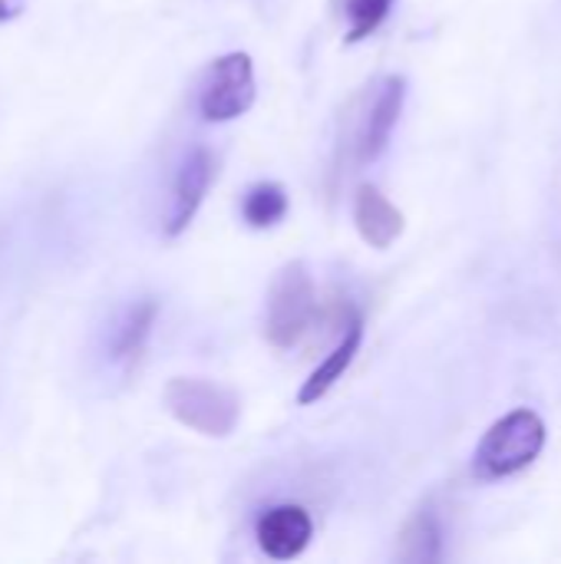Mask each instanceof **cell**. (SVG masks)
<instances>
[{"mask_svg":"<svg viewBox=\"0 0 561 564\" xmlns=\"http://www.w3.org/2000/svg\"><path fill=\"white\" fill-rule=\"evenodd\" d=\"M165 410L198 436L225 440L241 420V400L231 387L202 377H175L165 383Z\"/></svg>","mask_w":561,"mask_h":564,"instance_id":"6da1fadb","label":"cell"},{"mask_svg":"<svg viewBox=\"0 0 561 564\" xmlns=\"http://www.w3.org/2000/svg\"><path fill=\"white\" fill-rule=\"evenodd\" d=\"M546 446V423L536 410H513L486 430L476 446V473L483 479H506L539 459Z\"/></svg>","mask_w":561,"mask_h":564,"instance_id":"7a4b0ae2","label":"cell"},{"mask_svg":"<svg viewBox=\"0 0 561 564\" xmlns=\"http://www.w3.org/2000/svg\"><path fill=\"white\" fill-rule=\"evenodd\" d=\"M314 314H317V291L308 264L304 261L284 264L268 294V321H265L268 340L281 350L294 347L311 327Z\"/></svg>","mask_w":561,"mask_h":564,"instance_id":"3957f363","label":"cell"},{"mask_svg":"<svg viewBox=\"0 0 561 564\" xmlns=\"http://www.w3.org/2000/svg\"><path fill=\"white\" fill-rule=\"evenodd\" d=\"M255 102V66L248 53H225L212 63L202 89L198 112L208 122H231Z\"/></svg>","mask_w":561,"mask_h":564,"instance_id":"277c9868","label":"cell"},{"mask_svg":"<svg viewBox=\"0 0 561 564\" xmlns=\"http://www.w3.org/2000/svg\"><path fill=\"white\" fill-rule=\"evenodd\" d=\"M403 102H407V79L403 76H387L377 93L370 96L367 109H364V119H360V129H357V162L367 165V162H377L384 155V149L390 145V135L400 122V112H403Z\"/></svg>","mask_w":561,"mask_h":564,"instance_id":"5b68a950","label":"cell"},{"mask_svg":"<svg viewBox=\"0 0 561 564\" xmlns=\"http://www.w3.org/2000/svg\"><path fill=\"white\" fill-rule=\"evenodd\" d=\"M212 178H215V155L205 149V145H195L182 165H179V175L172 182V205H169V215H165V235H182L192 218L198 215L208 188H212Z\"/></svg>","mask_w":561,"mask_h":564,"instance_id":"8992f818","label":"cell"},{"mask_svg":"<svg viewBox=\"0 0 561 564\" xmlns=\"http://www.w3.org/2000/svg\"><path fill=\"white\" fill-rule=\"evenodd\" d=\"M258 545L274 562H294L314 539V522L301 506H278L258 519Z\"/></svg>","mask_w":561,"mask_h":564,"instance_id":"52a82bcc","label":"cell"},{"mask_svg":"<svg viewBox=\"0 0 561 564\" xmlns=\"http://www.w3.org/2000/svg\"><path fill=\"white\" fill-rule=\"evenodd\" d=\"M354 225H357L360 238L370 248L384 251V248H390L403 235L407 218H403V212L380 188L360 185L357 195H354Z\"/></svg>","mask_w":561,"mask_h":564,"instance_id":"ba28073f","label":"cell"},{"mask_svg":"<svg viewBox=\"0 0 561 564\" xmlns=\"http://www.w3.org/2000/svg\"><path fill=\"white\" fill-rule=\"evenodd\" d=\"M159 321V301L155 297H142L136 304H129L122 311V317L116 321L112 327V340H109V360L119 364V367H129L142 357L149 337H152V327Z\"/></svg>","mask_w":561,"mask_h":564,"instance_id":"9c48e42d","label":"cell"},{"mask_svg":"<svg viewBox=\"0 0 561 564\" xmlns=\"http://www.w3.org/2000/svg\"><path fill=\"white\" fill-rule=\"evenodd\" d=\"M360 340H364V324L354 317V321L347 324L341 344H337V347L321 360V367L304 380V387H301V393H298V403H301V406H311V403H317L321 397L331 393V387H334V383L347 373V367L354 364V357H357V350H360Z\"/></svg>","mask_w":561,"mask_h":564,"instance_id":"30bf717a","label":"cell"},{"mask_svg":"<svg viewBox=\"0 0 561 564\" xmlns=\"http://www.w3.org/2000/svg\"><path fill=\"white\" fill-rule=\"evenodd\" d=\"M397 555H400V562L413 564L436 562L443 555V529H440V519L433 516V509H423L407 522Z\"/></svg>","mask_w":561,"mask_h":564,"instance_id":"8fae6325","label":"cell"},{"mask_svg":"<svg viewBox=\"0 0 561 564\" xmlns=\"http://www.w3.org/2000/svg\"><path fill=\"white\" fill-rule=\"evenodd\" d=\"M241 215L251 228H274L288 215V192L278 182H258L241 198Z\"/></svg>","mask_w":561,"mask_h":564,"instance_id":"7c38bea8","label":"cell"},{"mask_svg":"<svg viewBox=\"0 0 561 564\" xmlns=\"http://www.w3.org/2000/svg\"><path fill=\"white\" fill-rule=\"evenodd\" d=\"M390 7H393V0H347V20H350L347 43L367 40L387 20Z\"/></svg>","mask_w":561,"mask_h":564,"instance_id":"4fadbf2b","label":"cell"},{"mask_svg":"<svg viewBox=\"0 0 561 564\" xmlns=\"http://www.w3.org/2000/svg\"><path fill=\"white\" fill-rule=\"evenodd\" d=\"M23 7H26V0H0V23H3V20L20 17V13H23Z\"/></svg>","mask_w":561,"mask_h":564,"instance_id":"5bb4252c","label":"cell"}]
</instances>
